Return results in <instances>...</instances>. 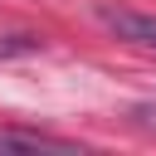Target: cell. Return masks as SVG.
Returning a JSON list of instances; mask_svg holds the SVG:
<instances>
[{"label": "cell", "mask_w": 156, "mask_h": 156, "mask_svg": "<svg viewBox=\"0 0 156 156\" xmlns=\"http://www.w3.org/2000/svg\"><path fill=\"white\" fill-rule=\"evenodd\" d=\"M0 151H73V146L39 132H0Z\"/></svg>", "instance_id": "cell-2"}, {"label": "cell", "mask_w": 156, "mask_h": 156, "mask_svg": "<svg viewBox=\"0 0 156 156\" xmlns=\"http://www.w3.org/2000/svg\"><path fill=\"white\" fill-rule=\"evenodd\" d=\"M93 15L122 44H136V49L156 54V15H141V10H127V5H93Z\"/></svg>", "instance_id": "cell-1"}]
</instances>
